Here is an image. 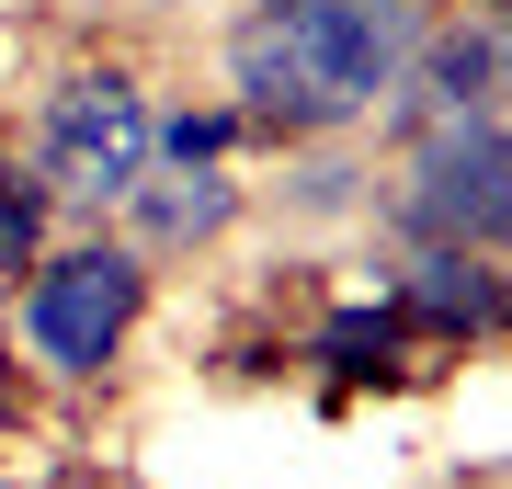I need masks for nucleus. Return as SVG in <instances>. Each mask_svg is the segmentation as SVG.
Here are the masks:
<instances>
[{
	"label": "nucleus",
	"mask_w": 512,
	"mask_h": 489,
	"mask_svg": "<svg viewBox=\"0 0 512 489\" xmlns=\"http://www.w3.org/2000/svg\"><path fill=\"white\" fill-rule=\"evenodd\" d=\"M148 80L126 57H69L46 91H35V126H23V160L57 194V217H114L126 182L148 171Z\"/></svg>",
	"instance_id": "3"
},
{
	"label": "nucleus",
	"mask_w": 512,
	"mask_h": 489,
	"mask_svg": "<svg viewBox=\"0 0 512 489\" xmlns=\"http://www.w3.org/2000/svg\"><path fill=\"white\" fill-rule=\"evenodd\" d=\"M126 239L148 262H194V251H217V239L251 217V194H239V171L228 160H205V171H183V160H148L137 182H126Z\"/></svg>",
	"instance_id": "7"
},
{
	"label": "nucleus",
	"mask_w": 512,
	"mask_h": 489,
	"mask_svg": "<svg viewBox=\"0 0 512 489\" xmlns=\"http://www.w3.org/2000/svg\"><path fill=\"white\" fill-rule=\"evenodd\" d=\"M433 0H239L228 12V103L262 148H308L376 126Z\"/></svg>",
	"instance_id": "1"
},
{
	"label": "nucleus",
	"mask_w": 512,
	"mask_h": 489,
	"mask_svg": "<svg viewBox=\"0 0 512 489\" xmlns=\"http://www.w3.org/2000/svg\"><path fill=\"white\" fill-rule=\"evenodd\" d=\"M387 308L410 319V342H444V353L512 342V262H501V251H444V239H410L399 273H387Z\"/></svg>",
	"instance_id": "6"
},
{
	"label": "nucleus",
	"mask_w": 512,
	"mask_h": 489,
	"mask_svg": "<svg viewBox=\"0 0 512 489\" xmlns=\"http://www.w3.org/2000/svg\"><path fill=\"white\" fill-rule=\"evenodd\" d=\"M387 239H444V251H512V114H433L399 148V182L365 194Z\"/></svg>",
	"instance_id": "4"
},
{
	"label": "nucleus",
	"mask_w": 512,
	"mask_h": 489,
	"mask_svg": "<svg viewBox=\"0 0 512 489\" xmlns=\"http://www.w3.org/2000/svg\"><path fill=\"white\" fill-rule=\"evenodd\" d=\"M239 148H251L239 103H160V114H148V160H183V171H205V160H239Z\"/></svg>",
	"instance_id": "11"
},
{
	"label": "nucleus",
	"mask_w": 512,
	"mask_h": 489,
	"mask_svg": "<svg viewBox=\"0 0 512 489\" xmlns=\"http://www.w3.org/2000/svg\"><path fill=\"white\" fill-rule=\"evenodd\" d=\"M433 114H512V12H490V0H456V12L421 23L410 69L399 91L376 103V126H433Z\"/></svg>",
	"instance_id": "5"
},
{
	"label": "nucleus",
	"mask_w": 512,
	"mask_h": 489,
	"mask_svg": "<svg viewBox=\"0 0 512 489\" xmlns=\"http://www.w3.org/2000/svg\"><path fill=\"white\" fill-rule=\"evenodd\" d=\"M12 410H23V387H12V353H0V433H12Z\"/></svg>",
	"instance_id": "12"
},
{
	"label": "nucleus",
	"mask_w": 512,
	"mask_h": 489,
	"mask_svg": "<svg viewBox=\"0 0 512 489\" xmlns=\"http://www.w3.org/2000/svg\"><path fill=\"white\" fill-rule=\"evenodd\" d=\"M126 12H171V0H126Z\"/></svg>",
	"instance_id": "13"
},
{
	"label": "nucleus",
	"mask_w": 512,
	"mask_h": 489,
	"mask_svg": "<svg viewBox=\"0 0 512 489\" xmlns=\"http://www.w3.org/2000/svg\"><path fill=\"white\" fill-rule=\"evenodd\" d=\"M490 12H512V0H490Z\"/></svg>",
	"instance_id": "14"
},
{
	"label": "nucleus",
	"mask_w": 512,
	"mask_h": 489,
	"mask_svg": "<svg viewBox=\"0 0 512 489\" xmlns=\"http://www.w3.org/2000/svg\"><path fill=\"white\" fill-rule=\"evenodd\" d=\"M46 239H57V194L35 182V160H0V285H23Z\"/></svg>",
	"instance_id": "10"
},
{
	"label": "nucleus",
	"mask_w": 512,
	"mask_h": 489,
	"mask_svg": "<svg viewBox=\"0 0 512 489\" xmlns=\"http://www.w3.org/2000/svg\"><path fill=\"white\" fill-rule=\"evenodd\" d=\"M285 160H296V171H285V217H319V228H330V217L365 205V160H353L342 137H308V148H285Z\"/></svg>",
	"instance_id": "9"
},
{
	"label": "nucleus",
	"mask_w": 512,
	"mask_h": 489,
	"mask_svg": "<svg viewBox=\"0 0 512 489\" xmlns=\"http://www.w3.org/2000/svg\"><path fill=\"white\" fill-rule=\"evenodd\" d=\"M148 285H160V262H148L126 228L92 217L80 239H46V262L12 285V330H23V353H35L46 376L103 387L114 353H126V330L148 319Z\"/></svg>",
	"instance_id": "2"
},
{
	"label": "nucleus",
	"mask_w": 512,
	"mask_h": 489,
	"mask_svg": "<svg viewBox=\"0 0 512 489\" xmlns=\"http://www.w3.org/2000/svg\"><path fill=\"white\" fill-rule=\"evenodd\" d=\"M410 353L421 342H410V319L387 308V296H342V308H319V330H308V364L342 399L353 387H410Z\"/></svg>",
	"instance_id": "8"
}]
</instances>
